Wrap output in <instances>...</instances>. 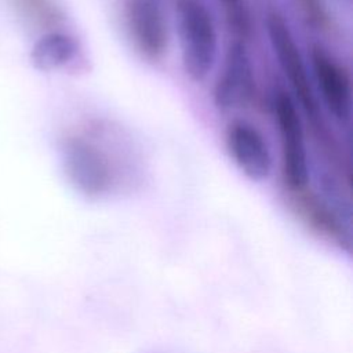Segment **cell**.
Returning <instances> with one entry per match:
<instances>
[{"mask_svg":"<svg viewBox=\"0 0 353 353\" xmlns=\"http://www.w3.org/2000/svg\"><path fill=\"white\" fill-rule=\"evenodd\" d=\"M176 29L183 70L190 80L203 81L218 54L216 26L205 3L178 0Z\"/></svg>","mask_w":353,"mask_h":353,"instance_id":"obj_1","label":"cell"},{"mask_svg":"<svg viewBox=\"0 0 353 353\" xmlns=\"http://www.w3.org/2000/svg\"><path fill=\"white\" fill-rule=\"evenodd\" d=\"M266 30L277 63L295 95L294 99L298 101L301 109L317 128L323 127L320 105L309 76L307 66L288 22L277 10L268 12Z\"/></svg>","mask_w":353,"mask_h":353,"instance_id":"obj_2","label":"cell"},{"mask_svg":"<svg viewBox=\"0 0 353 353\" xmlns=\"http://www.w3.org/2000/svg\"><path fill=\"white\" fill-rule=\"evenodd\" d=\"M273 108L281 143L284 182L295 193L306 189L309 183V160L302 117L296 101L285 90L276 92Z\"/></svg>","mask_w":353,"mask_h":353,"instance_id":"obj_3","label":"cell"},{"mask_svg":"<svg viewBox=\"0 0 353 353\" xmlns=\"http://www.w3.org/2000/svg\"><path fill=\"white\" fill-rule=\"evenodd\" d=\"M62 164L70 183L87 197L109 192L113 174L106 154L90 139L74 135L63 141Z\"/></svg>","mask_w":353,"mask_h":353,"instance_id":"obj_4","label":"cell"},{"mask_svg":"<svg viewBox=\"0 0 353 353\" xmlns=\"http://www.w3.org/2000/svg\"><path fill=\"white\" fill-rule=\"evenodd\" d=\"M310 65L319 95L335 120L349 124L352 116V84L346 68L321 44L310 47Z\"/></svg>","mask_w":353,"mask_h":353,"instance_id":"obj_5","label":"cell"},{"mask_svg":"<svg viewBox=\"0 0 353 353\" xmlns=\"http://www.w3.org/2000/svg\"><path fill=\"white\" fill-rule=\"evenodd\" d=\"M255 91L254 66L241 40L233 41L225 55L222 70L214 85V103L226 112L239 109L250 103Z\"/></svg>","mask_w":353,"mask_h":353,"instance_id":"obj_6","label":"cell"},{"mask_svg":"<svg viewBox=\"0 0 353 353\" xmlns=\"http://www.w3.org/2000/svg\"><path fill=\"white\" fill-rule=\"evenodd\" d=\"M226 148L236 167L252 182L266 181L273 156L265 135L247 120H233L226 128Z\"/></svg>","mask_w":353,"mask_h":353,"instance_id":"obj_7","label":"cell"},{"mask_svg":"<svg viewBox=\"0 0 353 353\" xmlns=\"http://www.w3.org/2000/svg\"><path fill=\"white\" fill-rule=\"evenodd\" d=\"M124 14L130 37L149 61L163 58L168 47V25L157 0H125Z\"/></svg>","mask_w":353,"mask_h":353,"instance_id":"obj_8","label":"cell"},{"mask_svg":"<svg viewBox=\"0 0 353 353\" xmlns=\"http://www.w3.org/2000/svg\"><path fill=\"white\" fill-rule=\"evenodd\" d=\"M79 46L73 36L62 30L46 32L32 50V61L40 70H57L68 66L77 57Z\"/></svg>","mask_w":353,"mask_h":353,"instance_id":"obj_9","label":"cell"},{"mask_svg":"<svg viewBox=\"0 0 353 353\" xmlns=\"http://www.w3.org/2000/svg\"><path fill=\"white\" fill-rule=\"evenodd\" d=\"M295 205L303 221L320 234L338 241L339 244H350L349 233L343 228L341 219L319 197L303 190L295 192Z\"/></svg>","mask_w":353,"mask_h":353,"instance_id":"obj_10","label":"cell"},{"mask_svg":"<svg viewBox=\"0 0 353 353\" xmlns=\"http://www.w3.org/2000/svg\"><path fill=\"white\" fill-rule=\"evenodd\" d=\"M18 14L29 23L41 28H52L59 23L62 14L54 0H12Z\"/></svg>","mask_w":353,"mask_h":353,"instance_id":"obj_11","label":"cell"},{"mask_svg":"<svg viewBox=\"0 0 353 353\" xmlns=\"http://www.w3.org/2000/svg\"><path fill=\"white\" fill-rule=\"evenodd\" d=\"M301 6L307 17V19H310V22L316 26V28H327L328 22H330V17L327 14V10L324 7V4L321 3V0H299Z\"/></svg>","mask_w":353,"mask_h":353,"instance_id":"obj_12","label":"cell"},{"mask_svg":"<svg viewBox=\"0 0 353 353\" xmlns=\"http://www.w3.org/2000/svg\"><path fill=\"white\" fill-rule=\"evenodd\" d=\"M226 8H228V12L232 14V12H236L239 10H243V4H241V0H221Z\"/></svg>","mask_w":353,"mask_h":353,"instance_id":"obj_13","label":"cell"}]
</instances>
